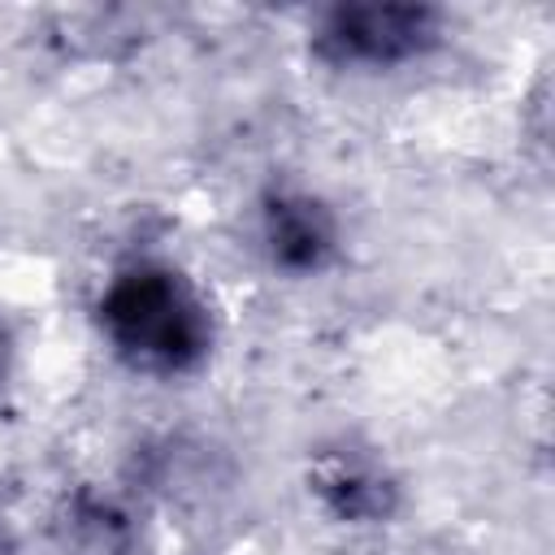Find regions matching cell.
I'll return each instance as SVG.
<instances>
[{
  "instance_id": "1",
  "label": "cell",
  "mask_w": 555,
  "mask_h": 555,
  "mask_svg": "<svg viewBox=\"0 0 555 555\" xmlns=\"http://www.w3.org/2000/svg\"><path fill=\"white\" fill-rule=\"evenodd\" d=\"M100 334L134 369L152 377L191 373L212 343L204 295L165 260H134L117 269L95 304Z\"/></svg>"
},
{
  "instance_id": "2",
  "label": "cell",
  "mask_w": 555,
  "mask_h": 555,
  "mask_svg": "<svg viewBox=\"0 0 555 555\" xmlns=\"http://www.w3.org/2000/svg\"><path fill=\"white\" fill-rule=\"evenodd\" d=\"M438 39V13L416 4H351L321 17L312 48L330 65L395 69Z\"/></svg>"
},
{
  "instance_id": "3",
  "label": "cell",
  "mask_w": 555,
  "mask_h": 555,
  "mask_svg": "<svg viewBox=\"0 0 555 555\" xmlns=\"http://www.w3.org/2000/svg\"><path fill=\"white\" fill-rule=\"evenodd\" d=\"M260 243L286 273H317L338 247L334 217L308 191H273L260 208Z\"/></svg>"
},
{
  "instance_id": "4",
  "label": "cell",
  "mask_w": 555,
  "mask_h": 555,
  "mask_svg": "<svg viewBox=\"0 0 555 555\" xmlns=\"http://www.w3.org/2000/svg\"><path fill=\"white\" fill-rule=\"evenodd\" d=\"M317 494L343 520H382L390 512L395 486L386 481V473L373 460H364L356 451H334L317 468Z\"/></svg>"
}]
</instances>
